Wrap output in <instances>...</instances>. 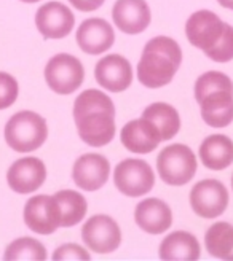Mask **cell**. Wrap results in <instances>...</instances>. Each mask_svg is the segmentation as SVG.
<instances>
[{"mask_svg":"<svg viewBox=\"0 0 233 261\" xmlns=\"http://www.w3.org/2000/svg\"><path fill=\"white\" fill-rule=\"evenodd\" d=\"M74 121L86 145H107L116 133L113 100L99 89H85L74 102Z\"/></svg>","mask_w":233,"mask_h":261,"instance_id":"cell-1","label":"cell"},{"mask_svg":"<svg viewBox=\"0 0 233 261\" xmlns=\"http://www.w3.org/2000/svg\"><path fill=\"white\" fill-rule=\"evenodd\" d=\"M182 64V49L171 37L158 35L146 43L137 62V80L146 88L170 85Z\"/></svg>","mask_w":233,"mask_h":261,"instance_id":"cell-2","label":"cell"},{"mask_svg":"<svg viewBox=\"0 0 233 261\" xmlns=\"http://www.w3.org/2000/svg\"><path fill=\"white\" fill-rule=\"evenodd\" d=\"M193 91L206 124L221 129L233 121V82L228 75L217 70L204 72L197 78Z\"/></svg>","mask_w":233,"mask_h":261,"instance_id":"cell-3","label":"cell"},{"mask_svg":"<svg viewBox=\"0 0 233 261\" xmlns=\"http://www.w3.org/2000/svg\"><path fill=\"white\" fill-rule=\"evenodd\" d=\"M7 145L18 153H31L38 150L48 137V126L42 115L22 110L11 116L5 124Z\"/></svg>","mask_w":233,"mask_h":261,"instance_id":"cell-4","label":"cell"},{"mask_svg":"<svg viewBox=\"0 0 233 261\" xmlns=\"http://www.w3.org/2000/svg\"><path fill=\"white\" fill-rule=\"evenodd\" d=\"M198 169L197 156L189 145L173 143L165 147L157 158V171L166 185L182 187L192 181Z\"/></svg>","mask_w":233,"mask_h":261,"instance_id":"cell-5","label":"cell"},{"mask_svg":"<svg viewBox=\"0 0 233 261\" xmlns=\"http://www.w3.org/2000/svg\"><path fill=\"white\" fill-rule=\"evenodd\" d=\"M227 29L228 24L211 10L195 11L185 22L187 40L195 48H200L206 56H209L216 49Z\"/></svg>","mask_w":233,"mask_h":261,"instance_id":"cell-6","label":"cell"},{"mask_svg":"<svg viewBox=\"0 0 233 261\" xmlns=\"http://www.w3.org/2000/svg\"><path fill=\"white\" fill-rule=\"evenodd\" d=\"M85 80L83 64L72 55L59 53L45 65V82L56 94L67 96L75 93Z\"/></svg>","mask_w":233,"mask_h":261,"instance_id":"cell-7","label":"cell"},{"mask_svg":"<svg viewBox=\"0 0 233 261\" xmlns=\"http://www.w3.org/2000/svg\"><path fill=\"white\" fill-rule=\"evenodd\" d=\"M113 184L122 194L129 198H139L150 193L155 185L153 169L144 160H123L115 166Z\"/></svg>","mask_w":233,"mask_h":261,"instance_id":"cell-8","label":"cell"},{"mask_svg":"<svg viewBox=\"0 0 233 261\" xmlns=\"http://www.w3.org/2000/svg\"><path fill=\"white\" fill-rule=\"evenodd\" d=\"M190 205L193 212L201 218H217L228 207V191L222 181L216 178H204L192 187Z\"/></svg>","mask_w":233,"mask_h":261,"instance_id":"cell-9","label":"cell"},{"mask_svg":"<svg viewBox=\"0 0 233 261\" xmlns=\"http://www.w3.org/2000/svg\"><path fill=\"white\" fill-rule=\"evenodd\" d=\"M82 239L91 252L106 255L115 252L120 247L122 229L112 217L99 214L85 221L82 228Z\"/></svg>","mask_w":233,"mask_h":261,"instance_id":"cell-10","label":"cell"},{"mask_svg":"<svg viewBox=\"0 0 233 261\" xmlns=\"http://www.w3.org/2000/svg\"><path fill=\"white\" fill-rule=\"evenodd\" d=\"M24 223L37 234H53L61 226V211L55 196L37 194L28 199L24 205Z\"/></svg>","mask_w":233,"mask_h":261,"instance_id":"cell-11","label":"cell"},{"mask_svg":"<svg viewBox=\"0 0 233 261\" xmlns=\"http://www.w3.org/2000/svg\"><path fill=\"white\" fill-rule=\"evenodd\" d=\"M37 31L48 40H59L67 37L75 25L72 10L61 2H46L35 13Z\"/></svg>","mask_w":233,"mask_h":261,"instance_id":"cell-12","label":"cell"},{"mask_svg":"<svg viewBox=\"0 0 233 261\" xmlns=\"http://www.w3.org/2000/svg\"><path fill=\"white\" fill-rule=\"evenodd\" d=\"M46 180V166L35 156L19 158L8 167V187L18 194H31L40 188Z\"/></svg>","mask_w":233,"mask_h":261,"instance_id":"cell-13","label":"cell"},{"mask_svg":"<svg viewBox=\"0 0 233 261\" xmlns=\"http://www.w3.org/2000/svg\"><path fill=\"white\" fill-rule=\"evenodd\" d=\"M110 163L104 154L85 153L77 158L72 167L74 184L83 191H98L107 184Z\"/></svg>","mask_w":233,"mask_h":261,"instance_id":"cell-14","label":"cell"},{"mask_svg":"<svg viewBox=\"0 0 233 261\" xmlns=\"http://www.w3.org/2000/svg\"><path fill=\"white\" fill-rule=\"evenodd\" d=\"M95 78L98 85L109 93H123L133 83V67L126 58L120 55H107L98 61Z\"/></svg>","mask_w":233,"mask_h":261,"instance_id":"cell-15","label":"cell"},{"mask_svg":"<svg viewBox=\"0 0 233 261\" xmlns=\"http://www.w3.org/2000/svg\"><path fill=\"white\" fill-rule=\"evenodd\" d=\"M77 43L86 55L99 56L113 45L115 32L113 28L102 18H88L85 19L75 34Z\"/></svg>","mask_w":233,"mask_h":261,"instance_id":"cell-16","label":"cell"},{"mask_svg":"<svg viewBox=\"0 0 233 261\" xmlns=\"http://www.w3.org/2000/svg\"><path fill=\"white\" fill-rule=\"evenodd\" d=\"M112 19L123 34H142L152 21V13L146 0H116L112 8Z\"/></svg>","mask_w":233,"mask_h":261,"instance_id":"cell-17","label":"cell"},{"mask_svg":"<svg viewBox=\"0 0 233 261\" xmlns=\"http://www.w3.org/2000/svg\"><path fill=\"white\" fill-rule=\"evenodd\" d=\"M120 140H122V145L128 151L136 153V154L152 153L160 145V142H163L157 126L146 118L128 121L122 127Z\"/></svg>","mask_w":233,"mask_h":261,"instance_id":"cell-18","label":"cell"},{"mask_svg":"<svg viewBox=\"0 0 233 261\" xmlns=\"http://www.w3.org/2000/svg\"><path fill=\"white\" fill-rule=\"evenodd\" d=\"M136 225L147 234H163L173 225L171 207L158 198H146L136 205Z\"/></svg>","mask_w":233,"mask_h":261,"instance_id":"cell-19","label":"cell"},{"mask_svg":"<svg viewBox=\"0 0 233 261\" xmlns=\"http://www.w3.org/2000/svg\"><path fill=\"white\" fill-rule=\"evenodd\" d=\"M200 160L209 171H224L233 163V140L224 134L208 136L200 145Z\"/></svg>","mask_w":233,"mask_h":261,"instance_id":"cell-20","label":"cell"},{"mask_svg":"<svg viewBox=\"0 0 233 261\" xmlns=\"http://www.w3.org/2000/svg\"><path fill=\"white\" fill-rule=\"evenodd\" d=\"M201 247L198 239L189 231H174L161 241L158 256L161 259H198Z\"/></svg>","mask_w":233,"mask_h":261,"instance_id":"cell-21","label":"cell"},{"mask_svg":"<svg viewBox=\"0 0 233 261\" xmlns=\"http://www.w3.org/2000/svg\"><path fill=\"white\" fill-rule=\"evenodd\" d=\"M142 118L152 121L160 130L161 140H171L180 129V116L177 110L166 102H153L142 112Z\"/></svg>","mask_w":233,"mask_h":261,"instance_id":"cell-22","label":"cell"},{"mask_svg":"<svg viewBox=\"0 0 233 261\" xmlns=\"http://www.w3.org/2000/svg\"><path fill=\"white\" fill-rule=\"evenodd\" d=\"M53 196L58 201L59 211H61L62 228H72L75 225H79L86 217L88 202L85 199V196H82V193L75 190H61Z\"/></svg>","mask_w":233,"mask_h":261,"instance_id":"cell-23","label":"cell"},{"mask_svg":"<svg viewBox=\"0 0 233 261\" xmlns=\"http://www.w3.org/2000/svg\"><path fill=\"white\" fill-rule=\"evenodd\" d=\"M204 247L208 253L219 259H231L233 255V225L216 221L204 234Z\"/></svg>","mask_w":233,"mask_h":261,"instance_id":"cell-24","label":"cell"},{"mask_svg":"<svg viewBox=\"0 0 233 261\" xmlns=\"http://www.w3.org/2000/svg\"><path fill=\"white\" fill-rule=\"evenodd\" d=\"M4 259H46V249L34 238H19L8 244Z\"/></svg>","mask_w":233,"mask_h":261,"instance_id":"cell-25","label":"cell"},{"mask_svg":"<svg viewBox=\"0 0 233 261\" xmlns=\"http://www.w3.org/2000/svg\"><path fill=\"white\" fill-rule=\"evenodd\" d=\"M18 94L19 85L16 78L7 72H0V110L11 107L16 102Z\"/></svg>","mask_w":233,"mask_h":261,"instance_id":"cell-26","label":"cell"},{"mask_svg":"<svg viewBox=\"0 0 233 261\" xmlns=\"http://www.w3.org/2000/svg\"><path fill=\"white\" fill-rule=\"evenodd\" d=\"M53 259H91V255L79 244L69 242L58 247L53 252Z\"/></svg>","mask_w":233,"mask_h":261,"instance_id":"cell-27","label":"cell"},{"mask_svg":"<svg viewBox=\"0 0 233 261\" xmlns=\"http://www.w3.org/2000/svg\"><path fill=\"white\" fill-rule=\"evenodd\" d=\"M106 0H69V4L80 11H95L104 5Z\"/></svg>","mask_w":233,"mask_h":261,"instance_id":"cell-28","label":"cell"},{"mask_svg":"<svg viewBox=\"0 0 233 261\" xmlns=\"http://www.w3.org/2000/svg\"><path fill=\"white\" fill-rule=\"evenodd\" d=\"M219 5L227 8V10H233V0H217Z\"/></svg>","mask_w":233,"mask_h":261,"instance_id":"cell-29","label":"cell"},{"mask_svg":"<svg viewBox=\"0 0 233 261\" xmlns=\"http://www.w3.org/2000/svg\"><path fill=\"white\" fill-rule=\"evenodd\" d=\"M21 2H24V4H37V2H40V0H21Z\"/></svg>","mask_w":233,"mask_h":261,"instance_id":"cell-30","label":"cell"},{"mask_svg":"<svg viewBox=\"0 0 233 261\" xmlns=\"http://www.w3.org/2000/svg\"><path fill=\"white\" fill-rule=\"evenodd\" d=\"M231 188H233V174H231Z\"/></svg>","mask_w":233,"mask_h":261,"instance_id":"cell-31","label":"cell"},{"mask_svg":"<svg viewBox=\"0 0 233 261\" xmlns=\"http://www.w3.org/2000/svg\"><path fill=\"white\" fill-rule=\"evenodd\" d=\"M231 259H233V255H231Z\"/></svg>","mask_w":233,"mask_h":261,"instance_id":"cell-32","label":"cell"}]
</instances>
